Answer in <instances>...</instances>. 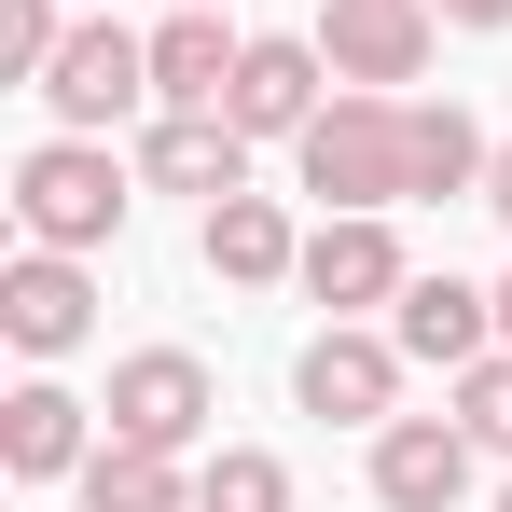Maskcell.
Here are the masks:
<instances>
[{"label": "cell", "instance_id": "5b68a950", "mask_svg": "<svg viewBox=\"0 0 512 512\" xmlns=\"http://www.w3.org/2000/svg\"><path fill=\"white\" fill-rule=\"evenodd\" d=\"M374 499L388 512H457L471 499V429L457 416H388L374 429Z\"/></svg>", "mask_w": 512, "mask_h": 512}, {"label": "cell", "instance_id": "8992f818", "mask_svg": "<svg viewBox=\"0 0 512 512\" xmlns=\"http://www.w3.org/2000/svg\"><path fill=\"white\" fill-rule=\"evenodd\" d=\"M388 346H402V360H429V374H471V360L499 346V291H471V277H402Z\"/></svg>", "mask_w": 512, "mask_h": 512}, {"label": "cell", "instance_id": "9c48e42d", "mask_svg": "<svg viewBox=\"0 0 512 512\" xmlns=\"http://www.w3.org/2000/svg\"><path fill=\"white\" fill-rule=\"evenodd\" d=\"M291 388H305V416H333V429H388V388H402V346H374V333H319L305 346V374H291Z\"/></svg>", "mask_w": 512, "mask_h": 512}, {"label": "cell", "instance_id": "e0dca14e", "mask_svg": "<svg viewBox=\"0 0 512 512\" xmlns=\"http://www.w3.org/2000/svg\"><path fill=\"white\" fill-rule=\"evenodd\" d=\"M485 167H499V153H485V125H471V111H416V194H429V208H443V194H471Z\"/></svg>", "mask_w": 512, "mask_h": 512}, {"label": "cell", "instance_id": "277c9868", "mask_svg": "<svg viewBox=\"0 0 512 512\" xmlns=\"http://www.w3.org/2000/svg\"><path fill=\"white\" fill-rule=\"evenodd\" d=\"M208 429V360H180V346H139L125 374H111V443H153V457H180Z\"/></svg>", "mask_w": 512, "mask_h": 512}, {"label": "cell", "instance_id": "7c38bea8", "mask_svg": "<svg viewBox=\"0 0 512 512\" xmlns=\"http://www.w3.org/2000/svg\"><path fill=\"white\" fill-rule=\"evenodd\" d=\"M139 167L167 180V194H250V125L236 111H167Z\"/></svg>", "mask_w": 512, "mask_h": 512}, {"label": "cell", "instance_id": "44dd1931", "mask_svg": "<svg viewBox=\"0 0 512 512\" xmlns=\"http://www.w3.org/2000/svg\"><path fill=\"white\" fill-rule=\"evenodd\" d=\"M429 14H457V28H512V0H429Z\"/></svg>", "mask_w": 512, "mask_h": 512}, {"label": "cell", "instance_id": "cb8c5ba5", "mask_svg": "<svg viewBox=\"0 0 512 512\" xmlns=\"http://www.w3.org/2000/svg\"><path fill=\"white\" fill-rule=\"evenodd\" d=\"M194 14H222V0H194Z\"/></svg>", "mask_w": 512, "mask_h": 512}, {"label": "cell", "instance_id": "8fae6325", "mask_svg": "<svg viewBox=\"0 0 512 512\" xmlns=\"http://www.w3.org/2000/svg\"><path fill=\"white\" fill-rule=\"evenodd\" d=\"M222 111H236L250 139H305V125H319V42H250Z\"/></svg>", "mask_w": 512, "mask_h": 512}, {"label": "cell", "instance_id": "7a4b0ae2", "mask_svg": "<svg viewBox=\"0 0 512 512\" xmlns=\"http://www.w3.org/2000/svg\"><path fill=\"white\" fill-rule=\"evenodd\" d=\"M14 222H28L42 250H97V236H125V167H111L97 139H42V153L14 167Z\"/></svg>", "mask_w": 512, "mask_h": 512}, {"label": "cell", "instance_id": "603a6c76", "mask_svg": "<svg viewBox=\"0 0 512 512\" xmlns=\"http://www.w3.org/2000/svg\"><path fill=\"white\" fill-rule=\"evenodd\" d=\"M499 346H512V277H499Z\"/></svg>", "mask_w": 512, "mask_h": 512}, {"label": "cell", "instance_id": "9a60e30c", "mask_svg": "<svg viewBox=\"0 0 512 512\" xmlns=\"http://www.w3.org/2000/svg\"><path fill=\"white\" fill-rule=\"evenodd\" d=\"M291 222H277V194H208V277H236V291H263V277H291Z\"/></svg>", "mask_w": 512, "mask_h": 512}, {"label": "cell", "instance_id": "4fadbf2b", "mask_svg": "<svg viewBox=\"0 0 512 512\" xmlns=\"http://www.w3.org/2000/svg\"><path fill=\"white\" fill-rule=\"evenodd\" d=\"M236 56H250V42H222V14L180 0L167 42H153V111H222V97H236Z\"/></svg>", "mask_w": 512, "mask_h": 512}, {"label": "cell", "instance_id": "d4e9b609", "mask_svg": "<svg viewBox=\"0 0 512 512\" xmlns=\"http://www.w3.org/2000/svg\"><path fill=\"white\" fill-rule=\"evenodd\" d=\"M499 512H512V499H499Z\"/></svg>", "mask_w": 512, "mask_h": 512}, {"label": "cell", "instance_id": "3957f363", "mask_svg": "<svg viewBox=\"0 0 512 512\" xmlns=\"http://www.w3.org/2000/svg\"><path fill=\"white\" fill-rule=\"evenodd\" d=\"M42 97H56V125H70V139H97V125H125V111L153 97V42H125V28L97 14V28H70V42H56Z\"/></svg>", "mask_w": 512, "mask_h": 512}, {"label": "cell", "instance_id": "2e32d148", "mask_svg": "<svg viewBox=\"0 0 512 512\" xmlns=\"http://www.w3.org/2000/svg\"><path fill=\"white\" fill-rule=\"evenodd\" d=\"M84 512H194V485H180L153 443H97L84 457Z\"/></svg>", "mask_w": 512, "mask_h": 512}, {"label": "cell", "instance_id": "ac0fdd59", "mask_svg": "<svg viewBox=\"0 0 512 512\" xmlns=\"http://www.w3.org/2000/svg\"><path fill=\"white\" fill-rule=\"evenodd\" d=\"M194 512H291V471L236 443V457H208V471H194Z\"/></svg>", "mask_w": 512, "mask_h": 512}, {"label": "cell", "instance_id": "52a82bcc", "mask_svg": "<svg viewBox=\"0 0 512 512\" xmlns=\"http://www.w3.org/2000/svg\"><path fill=\"white\" fill-rule=\"evenodd\" d=\"M291 277H305L333 319H346V305H402V250H388V222H374V208H319V236H305Z\"/></svg>", "mask_w": 512, "mask_h": 512}, {"label": "cell", "instance_id": "d6986e66", "mask_svg": "<svg viewBox=\"0 0 512 512\" xmlns=\"http://www.w3.org/2000/svg\"><path fill=\"white\" fill-rule=\"evenodd\" d=\"M457 429H471L485 457H512V346H485V360L457 374Z\"/></svg>", "mask_w": 512, "mask_h": 512}, {"label": "cell", "instance_id": "30bf717a", "mask_svg": "<svg viewBox=\"0 0 512 512\" xmlns=\"http://www.w3.org/2000/svg\"><path fill=\"white\" fill-rule=\"evenodd\" d=\"M0 333L28 346V360L84 346V333H97V291H84V263H70V250H28L14 277H0Z\"/></svg>", "mask_w": 512, "mask_h": 512}, {"label": "cell", "instance_id": "6da1fadb", "mask_svg": "<svg viewBox=\"0 0 512 512\" xmlns=\"http://www.w3.org/2000/svg\"><path fill=\"white\" fill-rule=\"evenodd\" d=\"M305 153V194L319 208H402L416 194V111H388V97H319V125L291 139Z\"/></svg>", "mask_w": 512, "mask_h": 512}, {"label": "cell", "instance_id": "ba28073f", "mask_svg": "<svg viewBox=\"0 0 512 512\" xmlns=\"http://www.w3.org/2000/svg\"><path fill=\"white\" fill-rule=\"evenodd\" d=\"M319 56H333V84H416L429 70V0H333Z\"/></svg>", "mask_w": 512, "mask_h": 512}, {"label": "cell", "instance_id": "7402d4cb", "mask_svg": "<svg viewBox=\"0 0 512 512\" xmlns=\"http://www.w3.org/2000/svg\"><path fill=\"white\" fill-rule=\"evenodd\" d=\"M485 208H499V222H512V153H499V167H485Z\"/></svg>", "mask_w": 512, "mask_h": 512}, {"label": "cell", "instance_id": "ffe728a7", "mask_svg": "<svg viewBox=\"0 0 512 512\" xmlns=\"http://www.w3.org/2000/svg\"><path fill=\"white\" fill-rule=\"evenodd\" d=\"M56 42H70V28H56V0H0V70H14V84H42V70H56Z\"/></svg>", "mask_w": 512, "mask_h": 512}, {"label": "cell", "instance_id": "5bb4252c", "mask_svg": "<svg viewBox=\"0 0 512 512\" xmlns=\"http://www.w3.org/2000/svg\"><path fill=\"white\" fill-rule=\"evenodd\" d=\"M0 471H14V485L84 471V402H70V388H14V402H0Z\"/></svg>", "mask_w": 512, "mask_h": 512}]
</instances>
